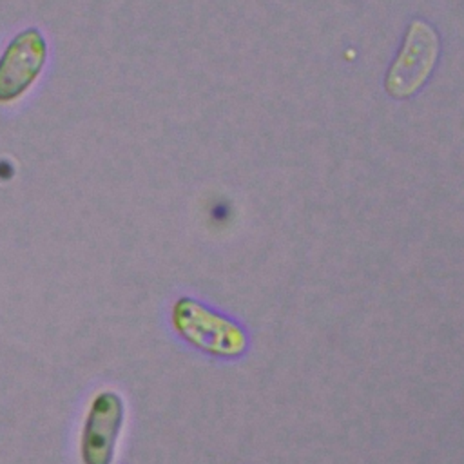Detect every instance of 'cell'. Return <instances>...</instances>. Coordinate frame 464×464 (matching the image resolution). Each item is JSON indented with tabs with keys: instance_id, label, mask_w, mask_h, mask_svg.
Wrapping results in <instances>:
<instances>
[{
	"instance_id": "1",
	"label": "cell",
	"mask_w": 464,
	"mask_h": 464,
	"mask_svg": "<svg viewBox=\"0 0 464 464\" xmlns=\"http://www.w3.org/2000/svg\"><path fill=\"white\" fill-rule=\"evenodd\" d=\"M123 424V401L112 390L98 392L85 413L80 437L83 464H112Z\"/></svg>"
},
{
	"instance_id": "2",
	"label": "cell",
	"mask_w": 464,
	"mask_h": 464,
	"mask_svg": "<svg viewBox=\"0 0 464 464\" xmlns=\"http://www.w3.org/2000/svg\"><path fill=\"white\" fill-rule=\"evenodd\" d=\"M172 326L192 346L210 353L230 355L241 346V332L232 330L227 319L192 299L176 301L172 306Z\"/></svg>"
},
{
	"instance_id": "3",
	"label": "cell",
	"mask_w": 464,
	"mask_h": 464,
	"mask_svg": "<svg viewBox=\"0 0 464 464\" xmlns=\"http://www.w3.org/2000/svg\"><path fill=\"white\" fill-rule=\"evenodd\" d=\"M437 56V36L424 22H413L410 25L406 44L399 58L395 60L386 87L393 96H408L419 89V85L430 74Z\"/></svg>"
},
{
	"instance_id": "4",
	"label": "cell",
	"mask_w": 464,
	"mask_h": 464,
	"mask_svg": "<svg viewBox=\"0 0 464 464\" xmlns=\"http://www.w3.org/2000/svg\"><path fill=\"white\" fill-rule=\"evenodd\" d=\"M44 62V40L36 31H25L11 42L0 60V100L18 96L38 74Z\"/></svg>"
}]
</instances>
